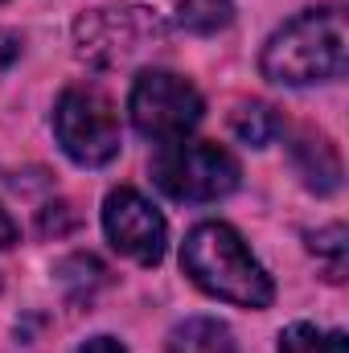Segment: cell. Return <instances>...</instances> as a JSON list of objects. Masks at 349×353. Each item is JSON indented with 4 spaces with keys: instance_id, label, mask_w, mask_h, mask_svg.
<instances>
[{
    "instance_id": "obj_14",
    "label": "cell",
    "mask_w": 349,
    "mask_h": 353,
    "mask_svg": "<svg viewBox=\"0 0 349 353\" xmlns=\"http://www.w3.org/2000/svg\"><path fill=\"white\" fill-rule=\"evenodd\" d=\"M79 226V214H74V205H66V201H58V205H46L41 210V234H70Z\"/></svg>"
},
{
    "instance_id": "obj_1",
    "label": "cell",
    "mask_w": 349,
    "mask_h": 353,
    "mask_svg": "<svg viewBox=\"0 0 349 353\" xmlns=\"http://www.w3.org/2000/svg\"><path fill=\"white\" fill-rule=\"evenodd\" d=\"M181 267L185 275L239 308H267L275 300V283L263 271V263L251 255V247L243 243L239 230H230L226 222H201L189 230L185 251H181Z\"/></svg>"
},
{
    "instance_id": "obj_10",
    "label": "cell",
    "mask_w": 349,
    "mask_h": 353,
    "mask_svg": "<svg viewBox=\"0 0 349 353\" xmlns=\"http://www.w3.org/2000/svg\"><path fill=\"white\" fill-rule=\"evenodd\" d=\"M279 128H283V119L275 115V107H267V103H243L235 115H230V132L243 140V144H271L275 136H279Z\"/></svg>"
},
{
    "instance_id": "obj_2",
    "label": "cell",
    "mask_w": 349,
    "mask_h": 353,
    "mask_svg": "<svg viewBox=\"0 0 349 353\" xmlns=\"http://www.w3.org/2000/svg\"><path fill=\"white\" fill-rule=\"evenodd\" d=\"M346 12L337 4L292 17L263 46V74L283 87H312L346 70Z\"/></svg>"
},
{
    "instance_id": "obj_8",
    "label": "cell",
    "mask_w": 349,
    "mask_h": 353,
    "mask_svg": "<svg viewBox=\"0 0 349 353\" xmlns=\"http://www.w3.org/2000/svg\"><path fill=\"white\" fill-rule=\"evenodd\" d=\"M292 165L304 176V185L317 193H333L341 185V157L325 136H300L292 144Z\"/></svg>"
},
{
    "instance_id": "obj_3",
    "label": "cell",
    "mask_w": 349,
    "mask_h": 353,
    "mask_svg": "<svg viewBox=\"0 0 349 353\" xmlns=\"http://www.w3.org/2000/svg\"><path fill=\"white\" fill-rule=\"evenodd\" d=\"M165 21L144 8V4H111V8H94L87 17H79L74 25V46L79 58H87L99 70H119L136 58H144L148 50H157L165 41Z\"/></svg>"
},
{
    "instance_id": "obj_16",
    "label": "cell",
    "mask_w": 349,
    "mask_h": 353,
    "mask_svg": "<svg viewBox=\"0 0 349 353\" xmlns=\"http://www.w3.org/2000/svg\"><path fill=\"white\" fill-rule=\"evenodd\" d=\"M74 353H123V345L111 341V337H90L87 345H79Z\"/></svg>"
},
{
    "instance_id": "obj_17",
    "label": "cell",
    "mask_w": 349,
    "mask_h": 353,
    "mask_svg": "<svg viewBox=\"0 0 349 353\" xmlns=\"http://www.w3.org/2000/svg\"><path fill=\"white\" fill-rule=\"evenodd\" d=\"M17 243V222L8 218V210L0 205V247H12Z\"/></svg>"
},
{
    "instance_id": "obj_5",
    "label": "cell",
    "mask_w": 349,
    "mask_h": 353,
    "mask_svg": "<svg viewBox=\"0 0 349 353\" xmlns=\"http://www.w3.org/2000/svg\"><path fill=\"white\" fill-rule=\"evenodd\" d=\"M54 136L62 152L83 165L99 169L119 157V115L115 103L99 87H66L54 107Z\"/></svg>"
},
{
    "instance_id": "obj_12",
    "label": "cell",
    "mask_w": 349,
    "mask_h": 353,
    "mask_svg": "<svg viewBox=\"0 0 349 353\" xmlns=\"http://www.w3.org/2000/svg\"><path fill=\"white\" fill-rule=\"evenodd\" d=\"M279 353H349L346 333H321L317 325H292L279 337Z\"/></svg>"
},
{
    "instance_id": "obj_6",
    "label": "cell",
    "mask_w": 349,
    "mask_h": 353,
    "mask_svg": "<svg viewBox=\"0 0 349 353\" xmlns=\"http://www.w3.org/2000/svg\"><path fill=\"white\" fill-rule=\"evenodd\" d=\"M128 111H132V123L140 136L148 140H185L189 128H197L201 119V94L193 83H185L181 74L169 70H144L132 87L128 99Z\"/></svg>"
},
{
    "instance_id": "obj_7",
    "label": "cell",
    "mask_w": 349,
    "mask_h": 353,
    "mask_svg": "<svg viewBox=\"0 0 349 353\" xmlns=\"http://www.w3.org/2000/svg\"><path fill=\"white\" fill-rule=\"evenodd\" d=\"M103 230L111 239V247L136 263L152 267L165 259V243H169V226H165V214L140 197L136 189H115L107 193V205H103Z\"/></svg>"
},
{
    "instance_id": "obj_9",
    "label": "cell",
    "mask_w": 349,
    "mask_h": 353,
    "mask_svg": "<svg viewBox=\"0 0 349 353\" xmlns=\"http://www.w3.org/2000/svg\"><path fill=\"white\" fill-rule=\"evenodd\" d=\"M169 353H239V341L222 321L189 316L169 333Z\"/></svg>"
},
{
    "instance_id": "obj_15",
    "label": "cell",
    "mask_w": 349,
    "mask_h": 353,
    "mask_svg": "<svg viewBox=\"0 0 349 353\" xmlns=\"http://www.w3.org/2000/svg\"><path fill=\"white\" fill-rule=\"evenodd\" d=\"M21 58V37L17 33H8V29H0V70L4 66H12Z\"/></svg>"
},
{
    "instance_id": "obj_13",
    "label": "cell",
    "mask_w": 349,
    "mask_h": 353,
    "mask_svg": "<svg viewBox=\"0 0 349 353\" xmlns=\"http://www.w3.org/2000/svg\"><path fill=\"white\" fill-rule=\"evenodd\" d=\"M346 226H329V230H317L308 239V247L329 263V279H341V271H346Z\"/></svg>"
},
{
    "instance_id": "obj_4",
    "label": "cell",
    "mask_w": 349,
    "mask_h": 353,
    "mask_svg": "<svg viewBox=\"0 0 349 353\" xmlns=\"http://www.w3.org/2000/svg\"><path fill=\"white\" fill-rule=\"evenodd\" d=\"M152 181L173 201H218L239 189V161L210 140H169L152 161Z\"/></svg>"
},
{
    "instance_id": "obj_11",
    "label": "cell",
    "mask_w": 349,
    "mask_h": 353,
    "mask_svg": "<svg viewBox=\"0 0 349 353\" xmlns=\"http://www.w3.org/2000/svg\"><path fill=\"white\" fill-rule=\"evenodd\" d=\"M235 21V4L230 0H177V25L189 33H218Z\"/></svg>"
}]
</instances>
